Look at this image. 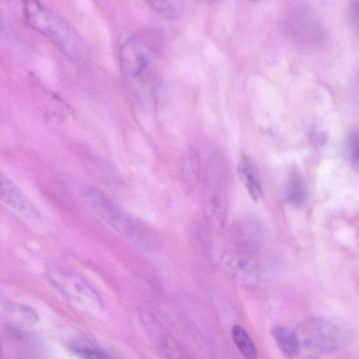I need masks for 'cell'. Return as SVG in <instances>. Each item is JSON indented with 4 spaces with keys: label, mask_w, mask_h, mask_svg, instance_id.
Wrapping results in <instances>:
<instances>
[{
    "label": "cell",
    "mask_w": 359,
    "mask_h": 359,
    "mask_svg": "<svg viewBox=\"0 0 359 359\" xmlns=\"http://www.w3.org/2000/svg\"><path fill=\"white\" fill-rule=\"evenodd\" d=\"M272 337L282 354L288 358L299 355V343L294 330L283 325H275L271 329Z\"/></svg>",
    "instance_id": "11"
},
{
    "label": "cell",
    "mask_w": 359,
    "mask_h": 359,
    "mask_svg": "<svg viewBox=\"0 0 359 359\" xmlns=\"http://www.w3.org/2000/svg\"><path fill=\"white\" fill-rule=\"evenodd\" d=\"M203 206L205 215L214 227H224L227 208L226 177L224 169L211 165L204 180Z\"/></svg>",
    "instance_id": "5"
},
{
    "label": "cell",
    "mask_w": 359,
    "mask_h": 359,
    "mask_svg": "<svg viewBox=\"0 0 359 359\" xmlns=\"http://www.w3.org/2000/svg\"><path fill=\"white\" fill-rule=\"evenodd\" d=\"M80 194L87 206L102 221L133 245L138 243L146 228V222L124 211L95 186L83 185Z\"/></svg>",
    "instance_id": "2"
},
{
    "label": "cell",
    "mask_w": 359,
    "mask_h": 359,
    "mask_svg": "<svg viewBox=\"0 0 359 359\" xmlns=\"http://www.w3.org/2000/svg\"><path fill=\"white\" fill-rule=\"evenodd\" d=\"M347 146L350 161L357 170L358 167V135L357 131H353L349 135Z\"/></svg>",
    "instance_id": "16"
},
{
    "label": "cell",
    "mask_w": 359,
    "mask_h": 359,
    "mask_svg": "<svg viewBox=\"0 0 359 359\" xmlns=\"http://www.w3.org/2000/svg\"><path fill=\"white\" fill-rule=\"evenodd\" d=\"M303 359H317L332 353L348 341L346 331L334 321L324 318L302 320L294 329Z\"/></svg>",
    "instance_id": "3"
},
{
    "label": "cell",
    "mask_w": 359,
    "mask_h": 359,
    "mask_svg": "<svg viewBox=\"0 0 359 359\" xmlns=\"http://www.w3.org/2000/svg\"><path fill=\"white\" fill-rule=\"evenodd\" d=\"M0 200L27 217L36 218L39 212L20 188L0 171Z\"/></svg>",
    "instance_id": "8"
},
{
    "label": "cell",
    "mask_w": 359,
    "mask_h": 359,
    "mask_svg": "<svg viewBox=\"0 0 359 359\" xmlns=\"http://www.w3.org/2000/svg\"><path fill=\"white\" fill-rule=\"evenodd\" d=\"M74 352L79 359H111L108 354L95 348L76 347Z\"/></svg>",
    "instance_id": "15"
},
{
    "label": "cell",
    "mask_w": 359,
    "mask_h": 359,
    "mask_svg": "<svg viewBox=\"0 0 359 359\" xmlns=\"http://www.w3.org/2000/svg\"><path fill=\"white\" fill-rule=\"evenodd\" d=\"M57 278L59 287L72 301L90 311L102 308L98 294L85 280L67 272L60 273Z\"/></svg>",
    "instance_id": "7"
},
{
    "label": "cell",
    "mask_w": 359,
    "mask_h": 359,
    "mask_svg": "<svg viewBox=\"0 0 359 359\" xmlns=\"http://www.w3.org/2000/svg\"><path fill=\"white\" fill-rule=\"evenodd\" d=\"M288 203L296 208H303L307 201V189L304 178L294 174L289 179L285 189Z\"/></svg>",
    "instance_id": "12"
},
{
    "label": "cell",
    "mask_w": 359,
    "mask_h": 359,
    "mask_svg": "<svg viewBox=\"0 0 359 359\" xmlns=\"http://www.w3.org/2000/svg\"><path fill=\"white\" fill-rule=\"evenodd\" d=\"M201 159L194 148L188 149L183 154L180 166V178L187 191L195 188L200 178Z\"/></svg>",
    "instance_id": "9"
},
{
    "label": "cell",
    "mask_w": 359,
    "mask_h": 359,
    "mask_svg": "<svg viewBox=\"0 0 359 359\" xmlns=\"http://www.w3.org/2000/svg\"><path fill=\"white\" fill-rule=\"evenodd\" d=\"M351 15L353 18V21L358 24V1H353L351 5Z\"/></svg>",
    "instance_id": "18"
},
{
    "label": "cell",
    "mask_w": 359,
    "mask_h": 359,
    "mask_svg": "<svg viewBox=\"0 0 359 359\" xmlns=\"http://www.w3.org/2000/svg\"><path fill=\"white\" fill-rule=\"evenodd\" d=\"M222 262L230 276L244 285H257L266 278L265 267L260 262L249 255L226 252L222 255Z\"/></svg>",
    "instance_id": "6"
},
{
    "label": "cell",
    "mask_w": 359,
    "mask_h": 359,
    "mask_svg": "<svg viewBox=\"0 0 359 359\" xmlns=\"http://www.w3.org/2000/svg\"><path fill=\"white\" fill-rule=\"evenodd\" d=\"M147 4L156 13L170 20L180 18L185 9L182 1H149Z\"/></svg>",
    "instance_id": "14"
},
{
    "label": "cell",
    "mask_w": 359,
    "mask_h": 359,
    "mask_svg": "<svg viewBox=\"0 0 359 359\" xmlns=\"http://www.w3.org/2000/svg\"><path fill=\"white\" fill-rule=\"evenodd\" d=\"M24 11L28 23L67 58L79 61L83 57L85 50L82 39L62 17L37 1H26Z\"/></svg>",
    "instance_id": "1"
},
{
    "label": "cell",
    "mask_w": 359,
    "mask_h": 359,
    "mask_svg": "<svg viewBox=\"0 0 359 359\" xmlns=\"http://www.w3.org/2000/svg\"><path fill=\"white\" fill-rule=\"evenodd\" d=\"M164 347L169 359H191L171 341H166Z\"/></svg>",
    "instance_id": "17"
},
{
    "label": "cell",
    "mask_w": 359,
    "mask_h": 359,
    "mask_svg": "<svg viewBox=\"0 0 359 359\" xmlns=\"http://www.w3.org/2000/svg\"><path fill=\"white\" fill-rule=\"evenodd\" d=\"M161 38L154 29H145L133 34L122 45L119 61L123 74L136 77L143 73L152 56L160 50Z\"/></svg>",
    "instance_id": "4"
},
{
    "label": "cell",
    "mask_w": 359,
    "mask_h": 359,
    "mask_svg": "<svg viewBox=\"0 0 359 359\" xmlns=\"http://www.w3.org/2000/svg\"><path fill=\"white\" fill-rule=\"evenodd\" d=\"M238 176L251 198L258 202L262 197V189L254 162L243 156L238 165Z\"/></svg>",
    "instance_id": "10"
},
{
    "label": "cell",
    "mask_w": 359,
    "mask_h": 359,
    "mask_svg": "<svg viewBox=\"0 0 359 359\" xmlns=\"http://www.w3.org/2000/svg\"><path fill=\"white\" fill-rule=\"evenodd\" d=\"M233 341L246 359H256L257 358V348L246 331L239 325L235 324L231 328Z\"/></svg>",
    "instance_id": "13"
}]
</instances>
